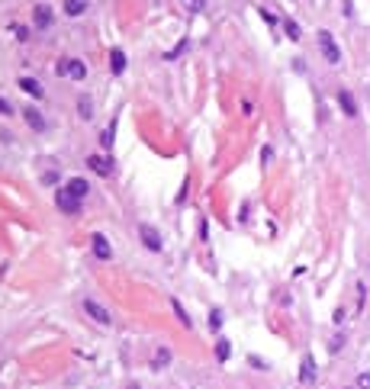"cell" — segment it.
I'll list each match as a JSON object with an SVG mask.
<instances>
[{
    "mask_svg": "<svg viewBox=\"0 0 370 389\" xmlns=\"http://www.w3.org/2000/svg\"><path fill=\"white\" fill-rule=\"evenodd\" d=\"M58 74L71 77V81H84V77H87V65L81 58H61L58 61Z\"/></svg>",
    "mask_w": 370,
    "mask_h": 389,
    "instance_id": "obj_1",
    "label": "cell"
},
{
    "mask_svg": "<svg viewBox=\"0 0 370 389\" xmlns=\"http://www.w3.org/2000/svg\"><path fill=\"white\" fill-rule=\"evenodd\" d=\"M319 48H322V55H325V61H329V65H338L341 61V48L335 45V39H332V32H319Z\"/></svg>",
    "mask_w": 370,
    "mask_h": 389,
    "instance_id": "obj_2",
    "label": "cell"
},
{
    "mask_svg": "<svg viewBox=\"0 0 370 389\" xmlns=\"http://www.w3.org/2000/svg\"><path fill=\"white\" fill-rule=\"evenodd\" d=\"M84 312L90 315L97 325H113V315L107 312V306L97 303V299H84Z\"/></svg>",
    "mask_w": 370,
    "mask_h": 389,
    "instance_id": "obj_3",
    "label": "cell"
},
{
    "mask_svg": "<svg viewBox=\"0 0 370 389\" xmlns=\"http://www.w3.org/2000/svg\"><path fill=\"white\" fill-rule=\"evenodd\" d=\"M138 238H142V245L148 248V251H161L164 248V241H161V235H158L155 225H142L138 228Z\"/></svg>",
    "mask_w": 370,
    "mask_h": 389,
    "instance_id": "obj_4",
    "label": "cell"
},
{
    "mask_svg": "<svg viewBox=\"0 0 370 389\" xmlns=\"http://www.w3.org/2000/svg\"><path fill=\"white\" fill-rule=\"evenodd\" d=\"M87 167H90V171H97V174H100V177H110L113 174V158L110 155H90V158H87Z\"/></svg>",
    "mask_w": 370,
    "mask_h": 389,
    "instance_id": "obj_5",
    "label": "cell"
},
{
    "mask_svg": "<svg viewBox=\"0 0 370 389\" xmlns=\"http://www.w3.org/2000/svg\"><path fill=\"white\" fill-rule=\"evenodd\" d=\"M32 26H36V29H49V26H52V7L49 4H36V7H32Z\"/></svg>",
    "mask_w": 370,
    "mask_h": 389,
    "instance_id": "obj_6",
    "label": "cell"
},
{
    "mask_svg": "<svg viewBox=\"0 0 370 389\" xmlns=\"http://www.w3.org/2000/svg\"><path fill=\"white\" fill-rule=\"evenodd\" d=\"M55 203H58L61 212H77V209H81V200L71 197L68 190H58V193H55Z\"/></svg>",
    "mask_w": 370,
    "mask_h": 389,
    "instance_id": "obj_7",
    "label": "cell"
},
{
    "mask_svg": "<svg viewBox=\"0 0 370 389\" xmlns=\"http://www.w3.org/2000/svg\"><path fill=\"white\" fill-rule=\"evenodd\" d=\"M335 96H338V106H341V113L354 119V116H357V100H354V96H351L348 90H338Z\"/></svg>",
    "mask_w": 370,
    "mask_h": 389,
    "instance_id": "obj_8",
    "label": "cell"
},
{
    "mask_svg": "<svg viewBox=\"0 0 370 389\" xmlns=\"http://www.w3.org/2000/svg\"><path fill=\"white\" fill-rule=\"evenodd\" d=\"M20 90H26L32 100H42V96H45V90H42V84L36 77H20Z\"/></svg>",
    "mask_w": 370,
    "mask_h": 389,
    "instance_id": "obj_9",
    "label": "cell"
},
{
    "mask_svg": "<svg viewBox=\"0 0 370 389\" xmlns=\"http://www.w3.org/2000/svg\"><path fill=\"white\" fill-rule=\"evenodd\" d=\"M299 379L303 383H315V357L312 354H306L303 364H299Z\"/></svg>",
    "mask_w": 370,
    "mask_h": 389,
    "instance_id": "obj_10",
    "label": "cell"
},
{
    "mask_svg": "<svg viewBox=\"0 0 370 389\" xmlns=\"http://www.w3.org/2000/svg\"><path fill=\"white\" fill-rule=\"evenodd\" d=\"M94 254H97V258H103V261L113 258V248H110V241H107V235H100V232L94 235Z\"/></svg>",
    "mask_w": 370,
    "mask_h": 389,
    "instance_id": "obj_11",
    "label": "cell"
},
{
    "mask_svg": "<svg viewBox=\"0 0 370 389\" xmlns=\"http://www.w3.org/2000/svg\"><path fill=\"white\" fill-rule=\"evenodd\" d=\"M126 65H129V61H126V52H122V48H113V52H110V71H113V74H122V71H126Z\"/></svg>",
    "mask_w": 370,
    "mask_h": 389,
    "instance_id": "obj_12",
    "label": "cell"
},
{
    "mask_svg": "<svg viewBox=\"0 0 370 389\" xmlns=\"http://www.w3.org/2000/svg\"><path fill=\"white\" fill-rule=\"evenodd\" d=\"M68 193H71V197H77V200H84L87 197V190H90V187H87V180H84V177H71V180H68V187H65Z\"/></svg>",
    "mask_w": 370,
    "mask_h": 389,
    "instance_id": "obj_13",
    "label": "cell"
},
{
    "mask_svg": "<svg viewBox=\"0 0 370 389\" xmlns=\"http://www.w3.org/2000/svg\"><path fill=\"white\" fill-rule=\"evenodd\" d=\"M23 116H26V122H29V126L36 129V132H42V129H45V119H42V113H39V110L26 106V110H23Z\"/></svg>",
    "mask_w": 370,
    "mask_h": 389,
    "instance_id": "obj_14",
    "label": "cell"
},
{
    "mask_svg": "<svg viewBox=\"0 0 370 389\" xmlns=\"http://www.w3.org/2000/svg\"><path fill=\"white\" fill-rule=\"evenodd\" d=\"M87 4H90V0H65V13L68 16H81L87 10Z\"/></svg>",
    "mask_w": 370,
    "mask_h": 389,
    "instance_id": "obj_15",
    "label": "cell"
},
{
    "mask_svg": "<svg viewBox=\"0 0 370 389\" xmlns=\"http://www.w3.org/2000/svg\"><path fill=\"white\" fill-rule=\"evenodd\" d=\"M171 306H174V312H177V318H180V325H183V328H190V315H187V309H183V303H180L177 296L171 299Z\"/></svg>",
    "mask_w": 370,
    "mask_h": 389,
    "instance_id": "obj_16",
    "label": "cell"
},
{
    "mask_svg": "<svg viewBox=\"0 0 370 389\" xmlns=\"http://www.w3.org/2000/svg\"><path fill=\"white\" fill-rule=\"evenodd\" d=\"M113 135H116V119H110V126H107V132H103V148H113Z\"/></svg>",
    "mask_w": 370,
    "mask_h": 389,
    "instance_id": "obj_17",
    "label": "cell"
},
{
    "mask_svg": "<svg viewBox=\"0 0 370 389\" xmlns=\"http://www.w3.org/2000/svg\"><path fill=\"white\" fill-rule=\"evenodd\" d=\"M209 328H213V331H222V312H219V309H213V312H209Z\"/></svg>",
    "mask_w": 370,
    "mask_h": 389,
    "instance_id": "obj_18",
    "label": "cell"
},
{
    "mask_svg": "<svg viewBox=\"0 0 370 389\" xmlns=\"http://www.w3.org/2000/svg\"><path fill=\"white\" fill-rule=\"evenodd\" d=\"M183 4V10H190V13H200L206 7V0H180Z\"/></svg>",
    "mask_w": 370,
    "mask_h": 389,
    "instance_id": "obj_19",
    "label": "cell"
},
{
    "mask_svg": "<svg viewBox=\"0 0 370 389\" xmlns=\"http://www.w3.org/2000/svg\"><path fill=\"white\" fill-rule=\"evenodd\" d=\"M228 354H232V344H228V341H219V344H216V357H219V360H228Z\"/></svg>",
    "mask_w": 370,
    "mask_h": 389,
    "instance_id": "obj_20",
    "label": "cell"
},
{
    "mask_svg": "<svg viewBox=\"0 0 370 389\" xmlns=\"http://www.w3.org/2000/svg\"><path fill=\"white\" fill-rule=\"evenodd\" d=\"M167 360H171V351H167V348H158V354H155V367H164Z\"/></svg>",
    "mask_w": 370,
    "mask_h": 389,
    "instance_id": "obj_21",
    "label": "cell"
},
{
    "mask_svg": "<svg viewBox=\"0 0 370 389\" xmlns=\"http://www.w3.org/2000/svg\"><path fill=\"white\" fill-rule=\"evenodd\" d=\"M284 29H287V35H290V39H293V42L299 39V26H296L293 20H284Z\"/></svg>",
    "mask_w": 370,
    "mask_h": 389,
    "instance_id": "obj_22",
    "label": "cell"
},
{
    "mask_svg": "<svg viewBox=\"0 0 370 389\" xmlns=\"http://www.w3.org/2000/svg\"><path fill=\"white\" fill-rule=\"evenodd\" d=\"M77 110H81V119H90V96H81Z\"/></svg>",
    "mask_w": 370,
    "mask_h": 389,
    "instance_id": "obj_23",
    "label": "cell"
},
{
    "mask_svg": "<svg viewBox=\"0 0 370 389\" xmlns=\"http://www.w3.org/2000/svg\"><path fill=\"white\" fill-rule=\"evenodd\" d=\"M183 48H187V42H180V45H177V48H174V52H164V58H167V61H171V58H177V55H180V52H183Z\"/></svg>",
    "mask_w": 370,
    "mask_h": 389,
    "instance_id": "obj_24",
    "label": "cell"
},
{
    "mask_svg": "<svg viewBox=\"0 0 370 389\" xmlns=\"http://www.w3.org/2000/svg\"><path fill=\"white\" fill-rule=\"evenodd\" d=\"M341 344H345V338H341V334H338V338H332V344H329V348H332V354H338V348H341Z\"/></svg>",
    "mask_w": 370,
    "mask_h": 389,
    "instance_id": "obj_25",
    "label": "cell"
},
{
    "mask_svg": "<svg viewBox=\"0 0 370 389\" xmlns=\"http://www.w3.org/2000/svg\"><path fill=\"white\" fill-rule=\"evenodd\" d=\"M357 386H360V389H370V373H360V379H357Z\"/></svg>",
    "mask_w": 370,
    "mask_h": 389,
    "instance_id": "obj_26",
    "label": "cell"
},
{
    "mask_svg": "<svg viewBox=\"0 0 370 389\" xmlns=\"http://www.w3.org/2000/svg\"><path fill=\"white\" fill-rule=\"evenodd\" d=\"M7 113H10V103H7V100H0V116H7Z\"/></svg>",
    "mask_w": 370,
    "mask_h": 389,
    "instance_id": "obj_27",
    "label": "cell"
},
{
    "mask_svg": "<svg viewBox=\"0 0 370 389\" xmlns=\"http://www.w3.org/2000/svg\"><path fill=\"white\" fill-rule=\"evenodd\" d=\"M132 389H138V386H132Z\"/></svg>",
    "mask_w": 370,
    "mask_h": 389,
    "instance_id": "obj_28",
    "label": "cell"
}]
</instances>
